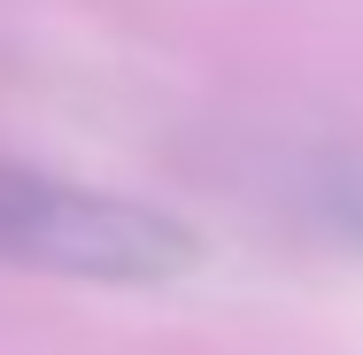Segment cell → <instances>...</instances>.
<instances>
[{
  "label": "cell",
  "instance_id": "6da1fadb",
  "mask_svg": "<svg viewBox=\"0 0 363 355\" xmlns=\"http://www.w3.org/2000/svg\"><path fill=\"white\" fill-rule=\"evenodd\" d=\"M0 263L85 286H170L201 263V240L155 201L0 162Z\"/></svg>",
  "mask_w": 363,
  "mask_h": 355
},
{
  "label": "cell",
  "instance_id": "7a4b0ae2",
  "mask_svg": "<svg viewBox=\"0 0 363 355\" xmlns=\"http://www.w3.org/2000/svg\"><path fill=\"white\" fill-rule=\"evenodd\" d=\"M301 209H309V224H325L333 240L363 247V154H317L309 162V186H301Z\"/></svg>",
  "mask_w": 363,
  "mask_h": 355
}]
</instances>
